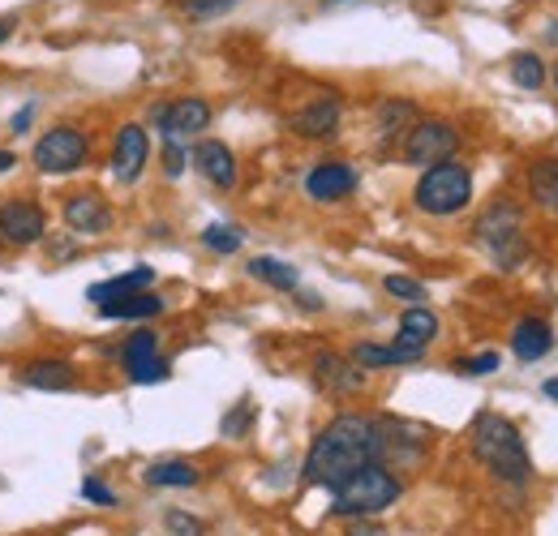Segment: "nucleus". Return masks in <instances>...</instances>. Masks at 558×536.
Returning a JSON list of instances; mask_svg holds the SVG:
<instances>
[{"mask_svg": "<svg viewBox=\"0 0 558 536\" xmlns=\"http://www.w3.org/2000/svg\"><path fill=\"white\" fill-rule=\"evenodd\" d=\"M456 150H460V130L451 121H442V117H421V121H413L404 142H400V155L413 168L447 163Z\"/></svg>", "mask_w": 558, "mask_h": 536, "instance_id": "6e6552de", "label": "nucleus"}, {"mask_svg": "<svg viewBox=\"0 0 558 536\" xmlns=\"http://www.w3.org/2000/svg\"><path fill=\"white\" fill-rule=\"evenodd\" d=\"M13 168H17V150L0 146V176H4V172H13Z\"/></svg>", "mask_w": 558, "mask_h": 536, "instance_id": "ea45409f", "label": "nucleus"}, {"mask_svg": "<svg viewBox=\"0 0 558 536\" xmlns=\"http://www.w3.org/2000/svg\"><path fill=\"white\" fill-rule=\"evenodd\" d=\"M327 4H336V0H327Z\"/></svg>", "mask_w": 558, "mask_h": 536, "instance_id": "c03bdc74", "label": "nucleus"}, {"mask_svg": "<svg viewBox=\"0 0 558 536\" xmlns=\"http://www.w3.org/2000/svg\"><path fill=\"white\" fill-rule=\"evenodd\" d=\"M477 241L489 249V258L502 270L524 267L529 258V236H524V219L511 202H494L486 206V215L477 219Z\"/></svg>", "mask_w": 558, "mask_h": 536, "instance_id": "39448f33", "label": "nucleus"}, {"mask_svg": "<svg viewBox=\"0 0 558 536\" xmlns=\"http://www.w3.org/2000/svg\"><path fill=\"white\" fill-rule=\"evenodd\" d=\"M550 348H555L550 322H542V318H520V322L511 327V352H515V361H542Z\"/></svg>", "mask_w": 558, "mask_h": 536, "instance_id": "4be33fe9", "label": "nucleus"}, {"mask_svg": "<svg viewBox=\"0 0 558 536\" xmlns=\"http://www.w3.org/2000/svg\"><path fill=\"white\" fill-rule=\"evenodd\" d=\"M177 4H181V13H185V17H194V22H210V17L232 13L241 0H177Z\"/></svg>", "mask_w": 558, "mask_h": 536, "instance_id": "72a5a7b5", "label": "nucleus"}, {"mask_svg": "<svg viewBox=\"0 0 558 536\" xmlns=\"http://www.w3.org/2000/svg\"><path fill=\"white\" fill-rule=\"evenodd\" d=\"M48 236V210L35 198H4L0 202V245L31 249Z\"/></svg>", "mask_w": 558, "mask_h": 536, "instance_id": "1a4fd4ad", "label": "nucleus"}, {"mask_svg": "<svg viewBox=\"0 0 558 536\" xmlns=\"http://www.w3.org/2000/svg\"><path fill=\"white\" fill-rule=\"evenodd\" d=\"M498 365H502L498 352H477V356H460L456 361V374H464V378H489V374H498Z\"/></svg>", "mask_w": 558, "mask_h": 536, "instance_id": "f704fd0d", "label": "nucleus"}, {"mask_svg": "<svg viewBox=\"0 0 558 536\" xmlns=\"http://www.w3.org/2000/svg\"><path fill=\"white\" fill-rule=\"evenodd\" d=\"M314 378L331 395H352V391L365 387V369H356L349 356H340V352H318L314 356Z\"/></svg>", "mask_w": 558, "mask_h": 536, "instance_id": "f3484780", "label": "nucleus"}, {"mask_svg": "<svg viewBox=\"0 0 558 536\" xmlns=\"http://www.w3.org/2000/svg\"><path fill=\"white\" fill-rule=\"evenodd\" d=\"M429 455V429L417 421H400V416H378V464L387 472L396 468H421ZM400 476V472H396Z\"/></svg>", "mask_w": 558, "mask_h": 536, "instance_id": "0eeeda50", "label": "nucleus"}, {"mask_svg": "<svg viewBox=\"0 0 558 536\" xmlns=\"http://www.w3.org/2000/svg\"><path fill=\"white\" fill-rule=\"evenodd\" d=\"M434 339H438V314L425 309V305H409V309L400 314L396 343H400V348H413V352H425Z\"/></svg>", "mask_w": 558, "mask_h": 536, "instance_id": "412c9836", "label": "nucleus"}, {"mask_svg": "<svg viewBox=\"0 0 558 536\" xmlns=\"http://www.w3.org/2000/svg\"><path fill=\"white\" fill-rule=\"evenodd\" d=\"M555 86H558V65H555Z\"/></svg>", "mask_w": 558, "mask_h": 536, "instance_id": "37998d69", "label": "nucleus"}, {"mask_svg": "<svg viewBox=\"0 0 558 536\" xmlns=\"http://www.w3.org/2000/svg\"><path fill=\"white\" fill-rule=\"evenodd\" d=\"M340 117H344L340 99H336V95H318V99H310L305 108H296V112L288 117V130H292L296 137L323 142V137H336V130H340Z\"/></svg>", "mask_w": 558, "mask_h": 536, "instance_id": "2eb2a0df", "label": "nucleus"}, {"mask_svg": "<svg viewBox=\"0 0 558 536\" xmlns=\"http://www.w3.org/2000/svg\"><path fill=\"white\" fill-rule=\"evenodd\" d=\"M383 288L396 296V301H404V305H421L429 292H425V283L421 279H413V275H387L383 279Z\"/></svg>", "mask_w": 558, "mask_h": 536, "instance_id": "473e14b6", "label": "nucleus"}, {"mask_svg": "<svg viewBox=\"0 0 558 536\" xmlns=\"http://www.w3.org/2000/svg\"><path fill=\"white\" fill-rule=\"evenodd\" d=\"M146 159H150V137H146V125L130 121L121 125L117 137H112V155H108V168L121 185H134L142 172H146Z\"/></svg>", "mask_w": 558, "mask_h": 536, "instance_id": "f8f14e48", "label": "nucleus"}, {"mask_svg": "<svg viewBox=\"0 0 558 536\" xmlns=\"http://www.w3.org/2000/svg\"><path fill=\"white\" fill-rule=\"evenodd\" d=\"M400 498H404V480L396 472H387L383 464H365L331 489V515L336 520H374V515L391 511Z\"/></svg>", "mask_w": 558, "mask_h": 536, "instance_id": "7ed1b4c3", "label": "nucleus"}, {"mask_svg": "<svg viewBox=\"0 0 558 536\" xmlns=\"http://www.w3.org/2000/svg\"><path fill=\"white\" fill-rule=\"evenodd\" d=\"M542 395L558 403V378H546V382H542Z\"/></svg>", "mask_w": 558, "mask_h": 536, "instance_id": "a19ab883", "label": "nucleus"}, {"mask_svg": "<svg viewBox=\"0 0 558 536\" xmlns=\"http://www.w3.org/2000/svg\"><path fill=\"white\" fill-rule=\"evenodd\" d=\"M150 356H159V331H130L125 343H121V365L130 369V365H138V361H150Z\"/></svg>", "mask_w": 558, "mask_h": 536, "instance_id": "cd10ccee", "label": "nucleus"}, {"mask_svg": "<svg viewBox=\"0 0 558 536\" xmlns=\"http://www.w3.org/2000/svg\"><path fill=\"white\" fill-rule=\"evenodd\" d=\"M469 202H473V172L464 163H456V159L425 168L417 190H413V206L421 215H434V219L460 215Z\"/></svg>", "mask_w": 558, "mask_h": 536, "instance_id": "20e7f679", "label": "nucleus"}, {"mask_svg": "<svg viewBox=\"0 0 558 536\" xmlns=\"http://www.w3.org/2000/svg\"><path fill=\"white\" fill-rule=\"evenodd\" d=\"M31 121H35V103H26L9 117V134H31Z\"/></svg>", "mask_w": 558, "mask_h": 536, "instance_id": "4c0bfd02", "label": "nucleus"}, {"mask_svg": "<svg viewBox=\"0 0 558 536\" xmlns=\"http://www.w3.org/2000/svg\"><path fill=\"white\" fill-rule=\"evenodd\" d=\"M469 451L482 468L498 480V485H524L533 476V460H529V447L520 438V429L498 416V412H482L469 429Z\"/></svg>", "mask_w": 558, "mask_h": 536, "instance_id": "f03ea898", "label": "nucleus"}, {"mask_svg": "<svg viewBox=\"0 0 558 536\" xmlns=\"http://www.w3.org/2000/svg\"><path fill=\"white\" fill-rule=\"evenodd\" d=\"M95 309H99V318H108V322H150V318L163 314V296H155V288H146V292H130V296L104 301V305H95Z\"/></svg>", "mask_w": 558, "mask_h": 536, "instance_id": "a211bd4d", "label": "nucleus"}, {"mask_svg": "<svg viewBox=\"0 0 558 536\" xmlns=\"http://www.w3.org/2000/svg\"><path fill=\"white\" fill-rule=\"evenodd\" d=\"M417 121V108L409 99H383L378 103V137L391 142L396 134H409V125Z\"/></svg>", "mask_w": 558, "mask_h": 536, "instance_id": "a878e982", "label": "nucleus"}, {"mask_svg": "<svg viewBox=\"0 0 558 536\" xmlns=\"http://www.w3.org/2000/svg\"><path fill=\"white\" fill-rule=\"evenodd\" d=\"M511 82H515L520 90H542V86H546V65H542V57L515 52V57H511Z\"/></svg>", "mask_w": 558, "mask_h": 536, "instance_id": "bb28decb", "label": "nucleus"}, {"mask_svg": "<svg viewBox=\"0 0 558 536\" xmlns=\"http://www.w3.org/2000/svg\"><path fill=\"white\" fill-rule=\"evenodd\" d=\"M155 288V267H134L125 275H112V279H99L86 288V301L90 305H104V301H117V296H130V292H146Z\"/></svg>", "mask_w": 558, "mask_h": 536, "instance_id": "5701e85b", "label": "nucleus"}, {"mask_svg": "<svg viewBox=\"0 0 558 536\" xmlns=\"http://www.w3.org/2000/svg\"><path fill=\"white\" fill-rule=\"evenodd\" d=\"M425 352H413V348H400V343H356L349 352V361L356 369H404V365H417Z\"/></svg>", "mask_w": 558, "mask_h": 536, "instance_id": "6ab92c4d", "label": "nucleus"}, {"mask_svg": "<svg viewBox=\"0 0 558 536\" xmlns=\"http://www.w3.org/2000/svg\"><path fill=\"white\" fill-rule=\"evenodd\" d=\"M61 219L73 236H108L117 228V210L99 190H73L61 202Z\"/></svg>", "mask_w": 558, "mask_h": 536, "instance_id": "9d476101", "label": "nucleus"}, {"mask_svg": "<svg viewBox=\"0 0 558 536\" xmlns=\"http://www.w3.org/2000/svg\"><path fill=\"white\" fill-rule=\"evenodd\" d=\"M150 125L163 134V142H190L210 125V103L198 95L159 103V108H150Z\"/></svg>", "mask_w": 558, "mask_h": 536, "instance_id": "9b49d317", "label": "nucleus"}, {"mask_svg": "<svg viewBox=\"0 0 558 536\" xmlns=\"http://www.w3.org/2000/svg\"><path fill=\"white\" fill-rule=\"evenodd\" d=\"M250 275L258 279V283H267V288H279V292H296V283H301V275L292 263H279V258H250Z\"/></svg>", "mask_w": 558, "mask_h": 536, "instance_id": "393cba45", "label": "nucleus"}, {"mask_svg": "<svg viewBox=\"0 0 558 536\" xmlns=\"http://www.w3.org/2000/svg\"><path fill=\"white\" fill-rule=\"evenodd\" d=\"M529 194L542 210H555L558 215V159L555 155H542L529 163Z\"/></svg>", "mask_w": 558, "mask_h": 536, "instance_id": "b1692460", "label": "nucleus"}, {"mask_svg": "<svg viewBox=\"0 0 558 536\" xmlns=\"http://www.w3.org/2000/svg\"><path fill=\"white\" fill-rule=\"evenodd\" d=\"M305 194H310V202H323V206L344 202L349 194H356V168L344 163V159H323V163H314V168L305 172Z\"/></svg>", "mask_w": 558, "mask_h": 536, "instance_id": "ddd939ff", "label": "nucleus"}, {"mask_svg": "<svg viewBox=\"0 0 558 536\" xmlns=\"http://www.w3.org/2000/svg\"><path fill=\"white\" fill-rule=\"evenodd\" d=\"M190 163L207 176L215 190H232V185H236V155H232V146L219 142V137L198 142V146L190 150Z\"/></svg>", "mask_w": 558, "mask_h": 536, "instance_id": "dca6fc26", "label": "nucleus"}, {"mask_svg": "<svg viewBox=\"0 0 558 536\" xmlns=\"http://www.w3.org/2000/svg\"><path fill=\"white\" fill-rule=\"evenodd\" d=\"M159 163H163V176H181L185 172V163H190V146L185 142H163V155H159Z\"/></svg>", "mask_w": 558, "mask_h": 536, "instance_id": "c9c22d12", "label": "nucleus"}, {"mask_svg": "<svg viewBox=\"0 0 558 536\" xmlns=\"http://www.w3.org/2000/svg\"><path fill=\"white\" fill-rule=\"evenodd\" d=\"M86 159H90V134L77 125H52L31 146V163L44 176H70L77 168H86Z\"/></svg>", "mask_w": 558, "mask_h": 536, "instance_id": "423d86ee", "label": "nucleus"}, {"mask_svg": "<svg viewBox=\"0 0 558 536\" xmlns=\"http://www.w3.org/2000/svg\"><path fill=\"white\" fill-rule=\"evenodd\" d=\"M250 421H254V403L241 400L228 416H223V434L228 438H245V429H250Z\"/></svg>", "mask_w": 558, "mask_h": 536, "instance_id": "e433bc0d", "label": "nucleus"}, {"mask_svg": "<svg viewBox=\"0 0 558 536\" xmlns=\"http://www.w3.org/2000/svg\"><path fill=\"white\" fill-rule=\"evenodd\" d=\"M13 31H17V26H13V22H9V17H4V22H0V48H4V44H9V39H13Z\"/></svg>", "mask_w": 558, "mask_h": 536, "instance_id": "79ce46f5", "label": "nucleus"}, {"mask_svg": "<svg viewBox=\"0 0 558 536\" xmlns=\"http://www.w3.org/2000/svg\"><path fill=\"white\" fill-rule=\"evenodd\" d=\"M203 245L210 254H236L245 245V232L232 223H210V228H203Z\"/></svg>", "mask_w": 558, "mask_h": 536, "instance_id": "7c9ffc66", "label": "nucleus"}, {"mask_svg": "<svg viewBox=\"0 0 558 536\" xmlns=\"http://www.w3.org/2000/svg\"><path fill=\"white\" fill-rule=\"evenodd\" d=\"M203 480V468L198 464H190V460H150L146 468H142V485H150V489H194Z\"/></svg>", "mask_w": 558, "mask_h": 536, "instance_id": "aec40b11", "label": "nucleus"}, {"mask_svg": "<svg viewBox=\"0 0 558 536\" xmlns=\"http://www.w3.org/2000/svg\"><path fill=\"white\" fill-rule=\"evenodd\" d=\"M17 382L44 395H65V391H77V369L65 356H35L17 369Z\"/></svg>", "mask_w": 558, "mask_h": 536, "instance_id": "4468645a", "label": "nucleus"}, {"mask_svg": "<svg viewBox=\"0 0 558 536\" xmlns=\"http://www.w3.org/2000/svg\"><path fill=\"white\" fill-rule=\"evenodd\" d=\"M344 536H387V528L378 520H349V533Z\"/></svg>", "mask_w": 558, "mask_h": 536, "instance_id": "58836bf2", "label": "nucleus"}, {"mask_svg": "<svg viewBox=\"0 0 558 536\" xmlns=\"http://www.w3.org/2000/svg\"><path fill=\"white\" fill-rule=\"evenodd\" d=\"M125 378H130L134 387H155V382H168V378H172V361L159 352V356H150V361L130 365V369H125Z\"/></svg>", "mask_w": 558, "mask_h": 536, "instance_id": "c85d7f7f", "label": "nucleus"}, {"mask_svg": "<svg viewBox=\"0 0 558 536\" xmlns=\"http://www.w3.org/2000/svg\"><path fill=\"white\" fill-rule=\"evenodd\" d=\"M163 533L168 536H207V520L203 515H190L181 507L163 511Z\"/></svg>", "mask_w": 558, "mask_h": 536, "instance_id": "2f4dec72", "label": "nucleus"}, {"mask_svg": "<svg viewBox=\"0 0 558 536\" xmlns=\"http://www.w3.org/2000/svg\"><path fill=\"white\" fill-rule=\"evenodd\" d=\"M77 494H82V502H90V507H99V511H117V507H121V494H117L104 476H82Z\"/></svg>", "mask_w": 558, "mask_h": 536, "instance_id": "c756f323", "label": "nucleus"}, {"mask_svg": "<svg viewBox=\"0 0 558 536\" xmlns=\"http://www.w3.org/2000/svg\"><path fill=\"white\" fill-rule=\"evenodd\" d=\"M365 464H378V416L340 412L314 434L301 480L318 485V489H336L340 480H349L352 472H361Z\"/></svg>", "mask_w": 558, "mask_h": 536, "instance_id": "f257e3e1", "label": "nucleus"}]
</instances>
